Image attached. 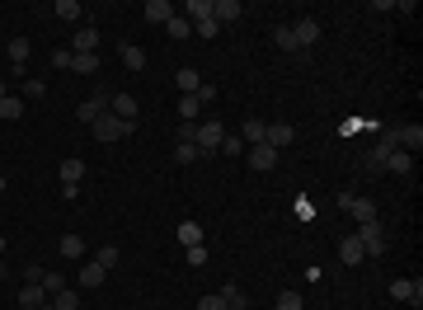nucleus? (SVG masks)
<instances>
[{
    "instance_id": "obj_28",
    "label": "nucleus",
    "mask_w": 423,
    "mask_h": 310,
    "mask_svg": "<svg viewBox=\"0 0 423 310\" xmlns=\"http://www.w3.org/2000/svg\"><path fill=\"white\" fill-rule=\"evenodd\" d=\"M29 52H33V42L24 38V33H19V38H10V61H15V66H24V61H29Z\"/></svg>"
},
{
    "instance_id": "obj_27",
    "label": "nucleus",
    "mask_w": 423,
    "mask_h": 310,
    "mask_svg": "<svg viewBox=\"0 0 423 310\" xmlns=\"http://www.w3.org/2000/svg\"><path fill=\"white\" fill-rule=\"evenodd\" d=\"M71 47H76V52H95V47H99V28H90V24H85V28L76 33V42H71Z\"/></svg>"
},
{
    "instance_id": "obj_45",
    "label": "nucleus",
    "mask_w": 423,
    "mask_h": 310,
    "mask_svg": "<svg viewBox=\"0 0 423 310\" xmlns=\"http://www.w3.org/2000/svg\"><path fill=\"white\" fill-rule=\"evenodd\" d=\"M0 259H5V235H0Z\"/></svg>"
},
{
    "instance_id": "obj_8",
    "label": "nucleus",
    "mask_w": 423,
    "mask_h": 310,
    "mask_svg": "<svg viewBox=\"0 0 423 310\" xmlns=\"http://www.w3.org/2000/svg\"><path fill=\"white\" fill-rule=\"evenodd\" d=\"M292 141H296V127H292V122H269V132H264V146L282 151V146H292Z\"/></svg>"
},
{
    "instance_id": "obj_46",
    "label": "nucleus",
    "mask_w": 423,
    "mask_h": 310,
    "mask_svg": "<svg viewBox=\"0 0 423 310\" xmlns=\"http://www.w3.org/2000/svg\"><path fill=\"white\" fill-rule=\"evenodd\" d=\"M5 188H10V183H5V174H0V193H5Z\"/></svg>"
},
{
    "instance_id": "obj_12",
    "label": "nucleus",
    "mask_w": 423,
    "mask_h": 310,
    "mask_svg": "<svg viewBox=\"0 0 423 310\" xmlns=\"http://www.w3.org/2000/svg\"><path fill=\"white\" fill-rule=\"evenodd\" d=\"M264 132H269V122H259V117H245V122H240V141H245V146H264Z\"/></svg>"
},
{
    "instance_id": "obj_34",
    "label": "nucleus",
    "mask_w": 423,
    "mask_h": 310,
    "mask_svg": "<svg viewBox=\"0 0 423 310\" xmlns=\"http://www.w3.org/2000/svg\"><path fill=\"white\" fill-rule=\"evenodd\" d=\"M42 291H47V296H57V291H66V277H61V272H47L42 268V282H38Z\"/></svg>"
},
{
    "instance_id": "obj_47",
    "label": "nucleus",
    "mask_w": 423,
    "mask_h": 310,
    "mask_svg": "<svg viewBox=\"0 0 423 310\" xmlns=\"http://www.w3.org/2000/svg\"><path fill=\"white\" fill-rule=\"evenodd\" d=\"M226 310H250V306H226Z\"/></svg>"
},
{
    "instance_id": "obj_30",
    "label": "nucleus",
    "mask_w": 423,
    "mask_h": 310,
    "mask_svg": "<svg viewBox=\"0 0 423 310\" xmlns=\"http://www.w3.org/2000/svg\"><path fill=\"white\" fill-rule=\"evenodd\" d=\"M165 33H170V38H174V42H184V38H189V33H193V24H189V19H184V15H174V19H170V24H165Z\"/></svg>"
},
{
    "instance_id": "obj_11",
    "label": "nucleus",
    "mask_w": 423,
    "mask_h": 310,
    "mask_svg": "<svg viewBox=\"0 0 423 310\" xmlns=\"http://www.w3.org/2000/svg\"><path fill=\"white\" fill-rule=\"evenodd\" d=\"M240 15H245L240 0H212V19H216V24H235Z\"/></svg>"
},
{
    "instance_id": "obj_1",
    "label": "nucleus",
    "mask_w": 423,
    "mask_h": 310,
    "mask_svg": "<svg viewBox=\"0 0 423 310\" xmlns=\"http://www.w3.org/2000/svg\"><path fill=\"white\" fill-rule=\"evenodd\" d=\"M136 122H122V117H113V113H104L95 122V141H122V136L132 132Z\"/></svg>"
},
{
    "instance_id": "obj_19",
    "label": "nucleus",
    "mask_w": 423,
    "mask_h": 310,
    "mask_svg": "<svg viewBox=\"0 0 423 310\" xmlns=\"http://www.w3.org/2000/svg\"><path fill=\"white\" fill-rule=\"evenodd\" d=\"M179 245H184V250H193V245H202V226H198V221H179Z\"/></svg>"
},
{
    "instance_id": "obj_26",
    "label": "nucleus",
    "mask_w": 423,
    "mask_h": 310,
    "mask_svg": "<svg viewBox=\"0 0 423 310\" xmlns=\"http://www.w3.org/2000/svg\"><path fill=\"white\" fill-rule=\"evenodd\" d=\"M184 19H189V24L212 19V0H189V5H184Z\"/></svg>"
},
{
    "instance_id": "obj_40",
    "label": "nucleus",
    "mask_w": 423,
    "mask_h": 310,
    "mask_svg": "<svg viewBox=\"0 0 423 310\" xmlns=\"http://www.w3.org/2000/svg\"><path fill=\"white\" fill-rule=\"evenodd\" d=\"M193 33H198V38H216L221 24H216V19H198V24H193Z\"/></svg>"
},
{
    "instance_id": "obj_7",
    "label": "nucleus",
    "mask_w": 423,
    "mask_h": 310,
    "mask_svg": "<svg viewBox=\"0 0 423 310\" xmlns=\"http://www.w3.org/2000/svg\"><path fill=\"white\" fill-rule=\"evenodd\" d=\"M245 165L259 170V174H269V170H278V151H273V146H250V151H245Z\"/></svg>"
},
{
    "instance_id": "obj_15",
    "label": "nucleus",
    "mask_w": 423,
    "mask_h": 310,
    "mask_svg": "<svg viewBox=\"0 0 423 310\" xmlns=\"http://www.w3.org/2000/svg\"><path fill=\"white\" fill-rule=\"evenodd\" d=\"M400 151H409V155L423 151V127H419V122H404V127H400Z\"/></svg>"
},
{
    "instance_id": "obj_4",
    "label": "nucleus",
    "mask_w": 423,
    "mask_h": 310,
    "mask_svg": "<svg viewBox=\"0 0 423 310\" xmlns=\"http://www.w3.org/2000/svg\"><path fill=\"white\" fill-rule=\"evenodd\" d=\"M221 136H226V127H221V122H198V136H193V146H198L202 155H212L216 146H221Z\"/></svg>"
},
{
    "instance_id": "obj_23",
    "label": "nucleus",
    "mask_w": 423,
    "mask_h": 310,
    "mask_svg": "<svg viewBox=\"0 0 423 310\" xmlns=\"http://www.w3.org/2000/svg\"><path fill=\"white\" fill-rule=\"evenodd\" d=\"M52 15L66 19V24H76L80 15H85V5H80V0H57V5H52Z\"/></svg>"
},
{
    "instance_id": "obj_36",
    "label": "nucleus",
    "mask_w": 423,
    "mask_h": 310,
    "mask_svg": "<svg viewBox=\"0 0 423 310\" xmlns=\"http://www.w3.org/2000/svg\"><path fill=\"white\" fill-rule=\"evenodd\" d=\"M216 151H226V155H245L250 146H245L240 136H231V132H226V136H221V146H216Z\"/></svg>"
},
{
    "instance_id": "obj_21",
    "label": "nucleus",
    "mask_w": 423,
    "mask_h": 310,
    "mask_svg": "<svg viewBox=\"0 0 423 310\" xmlns=\"http://www.w3.org/2000/svg\"><path fill=\"white\" fill-rule=\"evenodd\" d=\"M71 71H80V76H95V71H99V52H71Z\"/></svg>"
},
{
    "instance_id": "obj_5",
    "label": "nucleus",
    "mask_w": 423,
    "mask_h": 310,
    "mask_svg": "<svg viewBox=\"0 0 423 310\" xmlns=\"http://www.w3.org/2000/svg\"><path fill=\"white\" fill-rule=\"evenodd\" d=\"M339 207H344V212H353V221H358V226H367V221H376V202H372V197H339Z\"/></svg>"
},
{
    "instance_id": "obj_13",
    "label": "nucleus",
    "mask_w": 423,
    "mask_h": 310,
    "mask_svg": "<svg viewBox=\"0 0 423 310\" xmlns=\"http://www.w3.org/2000/svg\"><path fill=\"white\" fill-rule=\"evenodd\" d=\"M367 254H362V240H358V235H344V240H339V263H348V268H353V263H362Z\"/></svg>"
},
{
    "instance_id": "obj_22",
    "label": "nucleus",
    "mask_w": 423,
    "mask_h": 310,
    "mask_svg": "<svg viewBox=\"0 0 423 310\" xmlns=\"http://www.w3.org/2000/svg\"><path fill=\"white\" fill-rule=\"evenodd\" d=\"M42 95H47V85H42V80H33V76L19 80V99H24V104H42Z\"/></svg>"
},
{
    "instance_id": "obj_25",
    "label": "nucleus",
    "mask_w": 423,
    "mask_h": 310,
    "mask_svg": "<svg viewBox=\"0 0 423 310\" xmlns=\"http://www.w3.org/2000/svg\"><path fill=\"white\" fill-rule=\"evenodd\" d=\"M385 170H395V174H409V170H414V155H409V151H390V155H385Z\"/></svg>"
},
{
    "instance_id": "obj_2",
    "label": "nucleus",
    "mask_w": 423,
    "mask_h": 310,
    "mask_svg": "<svg viewBox=\"0 0 423 310\" xmlns=\"http://www.w3.org/2000/svg\"><path fill=\"white\" fill-rule=\"evenodd\" d=\"M358 240H362V254H367V259H381V254H385L381 221H367V226H358Z\"/></svg>"
},
{
    "instance_id": "obj_6",
    "label": "nucleus",
    "mask_w": 423,
    "mask_h": 310,
    "mask_svg": "<svg viewBox=\"0 0 423 310\" xmlns=\"http://www.w3.org/2000/svg\"><path fill=\"white\" fill-rule=\"evenodd\" d=\"M104 113H109V95H104V90L90 95L85 104H76V122H99Z\"/></svg>"
},
{
    "instance_id": "obj_9",
    "label": "nucleus",
    "mask_w": 423,
    "mask_h": 310,
    "mask_svg": "<svg viewBox=\"0 0 423 310\" xmlns=\"http://www.w3.org/2000/svg\"><path fill=\"white\" fill-rule=\"evenodd\" d=\"M292 28V38H296V47H310V42H320V19H296V24H287Z\"/></svg>"
},
{
    "instance_id": "obj_42",
    "label": "nucleus",
    "mask_w": 423,
    "mask_h": 310,
    "mask_svg": "<svg viewBox=\"0 0 423 310\" xmlns=\"http://www.w3.org/2000/svg\"><path fill=\"white\" fill-rule=\"evenodd\" d=\"M52 66H61V71H71V47H57V52H52Z\"/></svg>"
},
{
    "instance_id": "obj_35",
    "label": "nucleus",
    "mask_w": 423,
    "mask_h": 310,
    "mask_svg": "<svg viewBox=\"0 0 423 310\" xmlns=\"http://www.w3.org/2000/svg\"><path fill=\"white\" fill-rule=\"evenodd\" d=\"M61 254H66V259H80V254H85V240H80V235H61Z\"/></svg>"
},
{
    "instance_id": "obj_39",
    "label": "nucleus",
    "mask_w": 423,
    "mask_h": 310,
    "mask_svg": "<svg viewBox=\"0 0 423 310\" xmlns=\"http://www.w3.org/2000/svg\"><path fill=\"white\" fill-rule=\"evenodd\" d=\"M118 259H122V254H118V245H104V250L95 254V263H104V268H118Z\"/></svg>"
},
{
    "instance_id": "obj_29",
    "label": "nucleus",
    "mask_w": 423,
    "mask_h": 310,
    "mask_svg": "<svg viewBox=\"0 0 423 310\" xmlns=\"http://www.w3.org/2000/svg\"><path fill=\"white\" fill-rule=\"evenodd\" d=\"M52 310H80V291L76 287L57 291V296H52Z\"/></svg>"
},
{
    "instance_id": "obj_17",
    "label": "nucleus",
    "mask_w": 423,
    "mask_h": 310,
    "mask_svg": "<svg viewBox=\"0 0 423 310\" xmlns=\"http://www.w3.org/2000/svg\"><path fill=\"white\" fill-rule=\"evenodd\" d=\"M174 85H179V95H198V85H202V76H198L193 66H179V71H174Z\"/></svg>"
},
{
    "instance_id": "obj_16",
    "label": "nucleus",
    "mask_w": 423,
    "mask_h": 310,
    "mask_svg": "<svg viewBox=\"0 0 423 310\" xmlns=\"http://www.w3.org/2000/svg\"><path fill=\"white\" fill-rule=\"evenodd\" d=\"M179 10H174L170 0H146V24H170Z\"/></svg>"
},
{
    "instance_id": "obj_32",
    "label": "nucleus",
    "mask_w": 423,
    "mask_h": 310,
    "mask_svg": "<svg viewBox=\"0 0 423 310\" xmlns=\"http://www.w3.org/2000/svg\"><path fill=\"white\" fill-rule=\"evenodd\" d=\"M122 61H127L132 71H141V66H146V52H141L136 42H122Z\"/></svg>"
},
{
    "instance_id": "obj_18",
    "label": "nucleus",
    "mask_w": 423,
    "mask_h": 310,
    "mask_svg": "<svg viewBox=\"0 0 423 310\" xmlns=\"http://www.w3.org/2000/svg\"><path fill=\"white\" fill-rule=\"evenodd\" d=\"M80 179H85V160H80V155H71V160H61V183H71V188H80Z\"/></svg>"
},
{
    "instance_id": "obj_38",
    "label": "nucleus",
    "mask_w": 423,
    "mask_h": 310,
    "mask_svg": "<svg viewBox=\"0 0 423 310\" xmlns=\"http://www.w3.org/2000/svg\"><path fill=\"white\" fill-rule=\"evenodd\" d=\"M278 310H306L301 306V291H278Z\"/></svg>"
},
{
    "instance_id": "obj_37",
    "label": "nucleus",
    "mask_w": 423,
    "mask_h": 310,
    "mask_svg": "<svg viewBox=\"0 0 423 310\" xmlns=\"http://www.w3.org/2000/svg\"><path fill=\"white\" fill-rule=\"evenodd\" d=\"M216 296H221V301H226V306H245V291L235 287V282H226V287L216 291Z\"/></svg>"
},
{
    "instance_id": "obj_20",
    "label": "nucleus",
    "mask_w": 423,
    "mask_h": 310,
    "mask_svg": "<svg viewBox=\"0 0 423 310\" xmlns=\"http://www.w3.org/2000/svg\"><path fill=\"white\" fill-rule=\"evenodd\" d=\"M0 117H5V122H19L24 117V99L19 95H0Z\"/></svg>"
},
{
    "instance_id": "obj_48",
    "label": "nucleus",
    "mask_w": 423,
    "mask_h": 310,
    "mask_svg": "<svg viewBox=\"0 0 423 310\" xmlns=\"http://www.w3.org/2000/svg\"><path fill=\"white\" fill-rule=\"evenodd\" d=\"M0 277H5V259H0Z\"/></svg>"
},
{
    "instance_id": "obj_24",
    "label": "nucleus",
    "mask_w": 423,
    "mask_h": 310,
    "mask_svg": "<svg viewBox=\"0 0 423 310\" xmlns=\"http://www.w3.org/2000/svg\"><path fill=\"white\" fill-rule=\"evenodd\" d=\"M179 117H184V122H202V104L193 95H179Z\"/></svg>"
},
{
    "instance_id": "obj_31",
    "label": "nucleus",
    "mask_w": 423,
    "mask_h": 310,
    "mask_svg": "<svg viewBox=\"0 0 423 310\" xmlns=\"http://www.w3.org/2000/svg\"><path fill=\"white\" fill-rule=\"evenodd\" d=\"M273 42H278L282 52H301V47H296V38H292V28H287V24H278V28H273Z\"/></svg>"
},
{
    "instance_id": "obj_10",
    "label": "nucleus",
    "mask_w": 423,
    "mask_h": 310,
    "mask_svg": "<svg viewBox=\"0 0 423 310\" xmlns=\"http://www.w3.org/2000/svg\"><path fill=\"white\" fill-rule=\"evenodd\" d=\"M104 277H109V268H104V263H95V259H90V263H80V272H76V282H80L85 291L104 287Z\"/></svg>"
},
{
    "instance_id": "obj_14",
    "label": "nucleus",
    "mask_w": 423,
    "mask_h": 310,
    "mask_svg": "<svg viewBox=\"0 0 423 310\" xmlns=\"http://www.w3.org/2000/svg\"><path fill=\"white\" fill-rule=\"evenodd\" d=\"M109 113L122 117V122H136V95H113L109 99Z\"/></svg>"
},
{
    "instance_id": "obj_44",
    "label": "nucleus",
    "mask_w": 423,
    "mask_h": 310,
    "mask_svg": "<svg viewBox=\"0 0 423 310\" xmlns=\"http://www.w3.org/2000/svg\"><path fill=\"white\" fill-rule=\"evenodd\" d=\"M24 282H33V287L42 282V268H38V263H29V268H24Z\"/></svg>"
},
{
    "instance_id": "obj_43",
    "label": "nucleus",
    "mask_w": 423,
    "mask_h": 310,
    "mask_svg": "<svg viewBox=\"0 0 423 310\" xmlns=\"http://www.w3.org/2000/svg\"><path fill=\"white\" fill-rule=\"evenodd\" d=\"M198 310H226V301H221V296L212 291V296H202V301H198Z\"/></svg>"
},
{
    "instance_id": "obj_33",
    "label": "nucleus",
    "mask_w": 423,
    "mask_h": 310,
    "mask_svg": "<svg viewBox=\"0 0 423 310\" xmlns=\"http://www.w3.org/2000/svg\"><path fill=\"white\" fill-rule=\"evenodd\" d=\"M174 160H179V165H193V160H202V151H198L193 141H179V146H174Z\"/></svg>"
},
{
    "instance_id": "obj_41",
    "label": "nucleus",
    "mask_w": 423,
    "mask_h": 310,
    "mask_svg": "<svg viewBox=\"0 0 423 310\" xmlns=\"http://www.w3.org/2000/svg\"><path fill=\"white\" fill-rule=\"evenodd\" d=\"M207 263V245H193L189 250V268H202Z\"/></svg>"
},
{
    "instance_id": "obj_3",
    "label": "nucleus",
    "mask_w": 423,
    "mask_h": 310,
    "mask_svg": "<svg viewBox=\"0 0 423 310\" xmlns=\"http://www.w3.org/2000/svg\"><path fill=\"white\" fill-rule=\"evenodd\" d=\"M390 296L419 310V306H423V282H419V277H414V282H409V277H395V282H390Z\"/></svg>"
}]
</instances>
